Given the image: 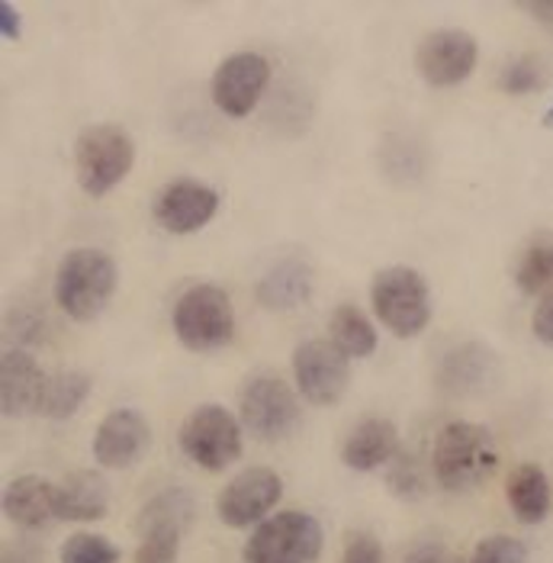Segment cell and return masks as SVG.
Listing matches in <instances>:
<instances>
[{"mask_svg": "<svg viewBox=\"0 0 553 563\" xmlns=\"http://www.w3.org/2000/svg\"><path fill=\"white\" fill-rule=\"evenodd\" d=\"M120 551L103 534H71L62 548V563H117Z\"/></svg>", "mask_w": 553, "mask_h": 563, "instance_id": "28", "label": "cell"}, {"mask_svg": "<svg viewBox=\"0 0 553 563\" xmlns=\"http://www.w3.org/2000/svg\"><path fill=\"white\" fill-rule=\"evenodd\" d=\"M110 509V486L97 471H75L55 486V519L100 521Z\"/></svg>", "mask_w": 553, "mask_h": 563, "instance_id": "18", "label": "cell"}, {"mask_svg": "<svg viewBox=\"0 0 553 563\" xmlns=\"http://www.w3.org/2000/svg\"><path fill=\"white\" fill-rule=\"evenodd\" d=\"M548 81H551V65H548L538 52H528V55H518L515 62H509V65L502 68L499 87H502L506 93L521 97V93H538V90H544Z\"/></svg>", "mask_w": 553, "mask_h": 563, "instance_id": "26", "label": "cell"}, {"mask_svg": "<svg viewBox=\"0 0 553 563\" xmlns=\"http://www.w3.org/2000/svg\"><path fill=\"white\" fill-rule=\"evenodd\" d=\"M531 329H534V339L541 345L553 347V294H548L541 306L534 309V319H531Z\"/></svg>", "mask_w": 553, "mask_h": 563, "instance_id": "31", "label": "cell"}, {"mask_svg": "<svg viewBox=\"0 0 553 563\" xmlns=\"http://www.w3.org/2000/svg\"><path fill=\"white\" fill-rule=\"evenodd\" d=\"M170 329L187 351H219L235 335V309L222 287L197 284L187 287L170 312Z\"/></svg>", "mask_w": 553, "mask_h": 563, "instance_id": "3", "label": "cell"}, {"mask_svg": "<svg viewBox=\"0 0 553 563\" xmlns=\"http://www.w3.org/2000/svg\"><path fill=\"white\" fill-rule=\"evenodd\" d=\"M0 33H3L7 43H16L20 33H23V26H20V10H16L10 0L0 3Z\"/></svg>", "mask_w": 553, "mask_h": 563, "instance_id": "33", "label": "cell"}, {"mask_svg": "<svg viewBox=\"0 0 553 563\" xmlns=\"http://www.w3.org/2000/svg\"><path fill=\"white\" fill-rule=\"evenodd\" d=\"M386 483H389V493L406 499V503H416V499L425 496V474H422L419 461L409 457V454H396L392 457V467H389Z\"/></svg>", "mask_w": 553, "mask_h": 563, "instance_id": "27", "label": "cell"}, {"mask_svg": "<svg viewBox=\"0 0 553 563\" xmlns=\"http://www.w3.org/2000/svg\"><path fill=\"white\" fill-rule=\"evenodd\" d=\"M270 81V62L257 52L229 55L213 75V103L232 120H245L257 107L264 87Z\"/></svg>", "mask_w": 553, "mask_h": 563, "instance_id": "11", "label": "cell"}, {"mask_svg": "<svg viewBox=\"0 0 553 563\" xmlns=\"http://www.w3.org/2000/svg\"><path fill=\"white\" fill-rule=\"evenodd\" d=\"M312 294V267L302 258L277 261L257 284V303L274 312L297 309Z\"/></svg>", "mask_w": 553, "mask_h": 563, "instance_id": "20", "label": "cell"}, {"mask_svg": "<svg viewBox=\"0 0 553 563\" xmlns=\"http://www.w3.org/2000/svg\"><path fill=\"white\" fill-rule=\"evenodd\" d=\"M135 165V145L123 126L93 123L75 142V174L87 197H107Z\"/></svg>", "mask_w": 553, "mask_h": 563, "instance_id": "5", "label": "cell"}, {"mask_svg": "<svg viewBox=\"0 0 553 563\" xmlns=\"http://www.w3.org/2000/svg\"><path fill=\"white\" fill-rule=\"evenodd\" d=\"M120 271L100 249H71L55 267V303L75 322H93L113 300Z\"/></svg>", "mask_w": 553, "mask_h": 563, "instance_id": "2", "label": "cell"}, {"mask_svg": "<svg viewBox=\"0 0 553 563\" xmlns=\"http://www.w3.org/2000/svg\"><path fill=\"white\" fill-rule=\"evenodd\" d=\"M489 380H496V361L486 347L464 345L444 357L441 384L451 393H476Z\"/></svg>", "mask_w": 553, "mask_h": 563, "instance_id": "22", "label": "cell"}, {"mask_svg": "<svg viewBox=\"0 0 553 563\" xmlns=\"http://www.w3.org/2000/svg\"><path fill=\"white\" fill-rule=\"evenodd\" d=\"M544 126H548V130H553V107L548 110V113H544Z\"/></svg>", "mask_w": 553, "mask_h": 563, "instance_id": "35", "label": "cell"}, {"mask_svg": "<svg viewBox=\"0 0 553 563\" xmlns=\"http://www.w3.org/2000/svg\"><path fill=\"white\" fill-rule=\"evenodd\" d=\"M90 390H93V380L87 377L85 371H58V374H52V377L45 380L40 416L55 419V422L71 419V416L85 406V399L90 396Z\"/></svg>", "mask_w": 553, "mask_h": 563, "instance_id": "23", "label": "cell"}, {"mask_svg": "<svg viewBox=\"0 0 553 563\" xmlns=\"http://www.w3.org/2000/svg\"><path fill=\"white\" fill-rule=\"evenodd\" d=\"M297 390L312 406H335L351 384L347 354L329 339H309L294 351Z\"/></svg>", "mask_w": 553, "mask_h": 563, "instance_id": "9", "label": "cell"}, {"mask_svg": "<svg viewBox=\"0 0 553 563\" xmlns=\"http://www.w3.org/2000/svg\"><path fill=\"white\" fill-rule=\"evenodd\" d=\"M341 563H384V544L374 534L357 531L344 541Z\"/></svg>", "mask_w": 553, "mask_h": 563, "instance_id": "30", "label": "cell"}, {"mask_svg": "<svg viewBox=\"0 0 553 563\" xmlns=\"http://www.w3.org/2000/svg\"><path fill=\"white\" fill-rule=\"evenodd\" d=\"M479 62V45L464 30H438L416 48V68L431 87H457Z\"/></svg>", "mask_w": 553, "mask_h": 563, "instance_id": "12", "label": "cell"}, {"mask_svg": "<svg viewBox=\"0 0 553 563\" xmlns=\"http://www.w3.org/2000/svg\"><path fill=\"white\" fill-rule=\"evenodd\" d=\"M3 512L7 519L26 531H40L55 519V486L43 477H16L10 479L3 493Z\"/></svg>", "mask_w": 553, "mask_h": 563, "instance_id": "19", "label": "cell"}, {"mask_svg": "<svg viewBox=\"0 0 553 563\" xmlns=\"http://www.w3.org/2000/svg\"><path fill=\"white\" fill-rule=\"evenodd\" d=\"M396 454H399V432L389 419H377V416L357 422L341 444L344 467H351L357 474H370V471L384 467Z\"/></svg>", "mask_w": 553, "mask_h": 563, "instance_id": "17", "label": "cell"}, {"mask_svg": "<svg viewBox=\"0 0 553 563\" xmlns=\"http://www.w3.org/2000/svg\"><path fill=\"white\" fill-rule=\"evenodd\" d=\"M469 563H528V548L518 538L493 534V538L476 544Z\"/></svg>", "mask_w": 553, "mask_h": 563, "instance_id": "29", "label": "cell"}, {"mask_svg": "<svg viewBox=\"0 0 553 563\" xmlns=\"http://www.w3.org/2000/svg\"><path fill=\"white\" fill-rule=\"evenodd\" d=\"M506 496L521 525H541L551 512V479L538 464H518L506 479Z\"/></svg>", "mask_w": 553, "mask_h": 563, "instance_id": "21", "label": "cell"}, {"mask_svg": "<svg viewBox=\"0 0 553 563\" xmlns=\"http://www.w3.org/2000/svg\"><path fill=\"white\" fill-rule=\"evenodd\" d=\"M177 444L187 461L210 474H219L242 457V426L229 409L203 402L180 422Z\"/></svg>", "mask_w": 553, "mask_h": 563, "instance_id": "6", "label": "cell"}, {"mask_svg": "<svg viewBox=\"0 0 553 563\" xmlns=\"http://www.w3.org/2000/svg\"><path fill=\"white\" fill-rule=\"evenodd\" d=\"M45 380L48 377L26 351L7 347L0 357V409H3V416L20 419V416L40 412Z\"/></svg>", "mask_w": 553, "mask_h": 563, "instance_id": "16", "label": "cell"}, {"mask_svg": "<svg viewBox=\"0 0 553 563\" xmlns=\"http://www.w3.org/2000/svg\"><path fill=\"white\" fill-rule=\"evenodd\" d=\"M280 496H284V479L270 467H252L219 493L215 512L229 528H248L255 521H264V516L280 503Z\"/></svg>", "mask_w": 553, "mask_h": 563, "instance_id": "13", "label": "cell"}, {"mask_svg": "<svg viewBox=\"0 0 553 563\" xmlns=\"http://www.w3.org/2000/svg\"><path fill=\"white\" fill-rule=\"evenodd\" d=\"M148 422L135 409H113L93 434V461L107 471H126L148 451Z\"/></svg>", "mask_w": 553, "mask_h": 563, "instance_id": "15", "label": "cell"}, {"mask_svg": "<svg viewBox=\"0 0 553 563\" xmlns=\"http://www.w3.org/2000/svg\"><path fill=\"white\" fill-rule=\"evenodd\" d=\"M521 10L528 16H534L541 23V30L553 33V0H531V3H521Z\"/></svg>", "mask_w": 553, "mask_h": 563, "instance_id": "34", "label": "cell"}, {"mask_svg": "<svg viewBox=\"0 0 553 563\" xmlns=\"http://www.w3.org/2000/svg\"><path fill=\"white\" fill-rule=\"evenodd\" d=\"M431 467L447 493H469L483 486L499 467V448L486 426L451 422L438 432Z\"/></svg>", "mask_w": 553, "mask_h": 563, "instance_id": "1", "label": "cell"}, {"mask_svg": "<svg viewBox=\"0 0 553 563\" xmlns=\"http://www.w3.org/2000/svg\"><path fill=\"white\" fill-rule=\"evenodd\" d=\"M242 426L261 441H280L297 429V393L280 377H255L239 396Z\"/></svg>", "mask_w": 553, "mask_h": 563, "instance_id": "10", "label": "cell"}, {"mask_svg": "<svg viewBox=\"0 0 553 563\" xmlns=\"http://www.w3.org/2000/svg\"><path fill=\"white\" fill-rule=\"evenodd\" d=\"M402 563H461L454 554H447L441 544H434V541H428V544H419V548H412L409 554H406V561Z\"/></svg>", "mask_w": 553, "mask_h": 563, "instance_id": "32", "label": "cell"}, {"mask_svg": "<svg viewBox=\"0 0 553 563\" xmlns=\"http://www.w3.org/2000/svg\"><path fill=\"white\" fill-rule=\"evenodd\" d=\"M515 284L521 294L538 297V294H553V239H541L528 245V252L518 261Z\"/></svg>", "mask_w": 553, "mask_h": 563, "instance_id": "25", "label": "cell"}, {"mask_svg": "<svg viewBox=\"0 0 553 563\" xmlns=\"http://www.w3.org/2000/svg\"><path fill=\"white\" fill-rule=\"evenodd\" d=\"M370 303L377 319L396 339H416L431 322V290L428 280L406 264L384 267L370 280Z\"/></svg>", "mask_w": 553, "mask_h": 563, "instance_id": "4", "label": "cell"}, {"mask_svg": "<svg viewBox=\"0 0 553 563\" xmlns=\"http://www.w3.org/2000/svg\"><path fill=\"white\" fill-rule=\"evenodd\" d=\"M219 213V194L200 180H174L152 207L155 222L170 235H193Z\"/></svg>", "mask_w": 553, "mask_h": 563, "instance_id": "14", "label": "cell"}, {"mask_svg": "<svg viewBox=\"0 0 553 563\" xmlns=\"http://www.w3.org/2000/svg\"><path fill=\"white\" fill-rule=\"evenodd\" d=\"M322 541V525L309 512H280L257 525L242 554L245 563H316Z\"/></svg>", "mask_w": 553, "mask_h": 563, "instance_id": "8", "label": "cell"}, {"mask_svg": "<svg viewBox=\"0 0 553 563\" xmlns=\"http://www.w3.org/2000/svg\"><path fill=\"white\" fill-rule=\"evenodd\" d=\"M193 499L187 489L170 486L152 496L142 512H139V548H135V563H177L180 554V538L193 521Z\"/></svg>", "mask_w": 553, "mask_h": 563, "instance_id": "7", "label": "cell"}, {"mask_svg": "<svg viewBox=\"0 0 553 563\" xmlns=\"http://www.w3.org/2000/svg\"><path fill=\"white\" fill-rule=\"evenodd\" d=\"M329 332H332V342L347 357H367V354L377 351V329H374V322L354 303H341L332 312Z\"/></svg>", "mask_w": 553, "mask_h": 563, "instance_id": "24", "label": "cell"}]
</instances>
